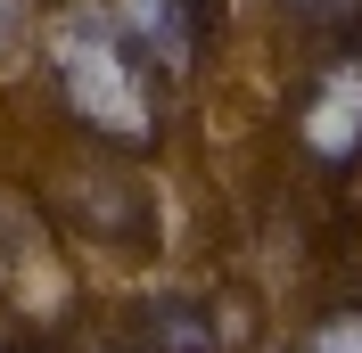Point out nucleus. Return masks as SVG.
Listing matches in <instances>:
<instances>
[{"label": "nucleus", "instance_id": "7", "mask_svg": "<svg viewBox=\"0 0 362 353\" xmlns=\"http://www.w3.org/2000/svg\"><path fill=\"white\" fill-rule=\"evenodd\" d=\"M83 353H140V345H124V337H90Z\"/></svg>", "mask_w": 362, "mask_h": 353}, {"label": "nucleus", "instance_id": "4", "mask_svg": "<svg viewBox=\"0 0 362 353\" xmlns=\"http://www.w3.org/2000/svg\"><path fill=\"white\" fill-rule=\"evenodd\" d=\"M115 17L132 25V42L148 49V66L189 74L214 49V33H223V0H124Z\"/></svg>", "mask_w": 362, "mask_h": 353}, {"label": "nucleus", "instance_id": "5", "mask_svg": "<svg viewBox=\"0 0 362 353\" xmlns=\"http://www.w3.org/2000/svg\"><path fill=\"white\" fill-rule=\"evenodd\" d=\"M132 345L140 353H214V312L198 296H148Z\"/></svg>", "mask_w": 362, "mask_h": 353}, {"label": "nucleus", "instance_id": "3", "mask_svg": "<svg viewBox=\"0 0 362 353\" xmlns=\"http://www.w3.org/2000/svg\"><path fill=\"white\" fill-rule=\"evenodd\" d=\"M296 140H305V156L329 164V173H354L362 164V49H338V58L305 83V99H296Z\"/></svg>", "mask_w": 362, "mask_h": 353}, {"label": "nucleus", "instance_id": "1", "mask_svg": "<svg viewBox=\"0 0 362 353\" xmlns=\"http://www.w3.org/2000/svg\"><path fill=\"white\" fill-rule=\"evenodd\" d=\"M42 74L58 90L66 124L107 156H148L165 140V99H157V66L132 42V25L99 8V0H66L42 33Z\"/></svg>", "mask_w": 362, "mask_h": 353}, {"label": "nucleus", "instance_id": "6", "mask_svg": "<svg viewBox=\"0 0 362 353\" xmlns=\"http://www.w3.org/2000/svg\"><path fill=\"white\" fill-rule=\"evenodd\" d=\"M296 353H362V312H354V304H346V312H321Z\"/></svg>", "mask_w": 362, "mask_h": 353}, {"label": "nucleus", "instance_id": "2", "mask_svg": "<svg viewBox=\"0 0 362 353\" xmlns=\"http://www.w3.org/2000/svg\"><path fill=\"white\" fill-rule=\"evenodd\" d=\"M49 198L66 214V230L99 255H148L157 246V198L115 164H74V173H58Z\"/></svg>", "mask_w": 362, "mask_h": 353}, {"label": "nucleus", "instance_id": "8", "mask_svg": "<svg viewBox=\"0 0 362 353\" xmlns=\"http://www.w3.org/2000/svg\"><path fill=\"white\" fill-rule=\"evenodd\" d=\"M296 8H305V17H313V8H338V17H354V0H296Z\"/></svg>", "mask_w": 362, "mask_h": 353}]
</instances>
